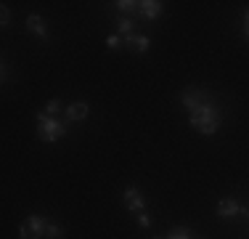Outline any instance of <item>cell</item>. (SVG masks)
I'll use <instances>...</instances> for the list:
<instances>
[{"instance_id": "6da1fadb", "label": "cell", "mask_w": 249, "mask_h": 239, "mask_svg": "<svg viewBox=\"0 0 249 239\" xmlns=\"http://www.w3.org/2000/svg\"><path fill=\"white\" fill-rule=\"evenodd\" d=\"M188 120H191V125L201 136H212L220 128L223 115H220V106L215 104V99H212L210 93H204L199 104L194 106V109H188Z\"/></svg>"}, {"instance_id": "7a4b0ae2", "label": "cell", "mask_w": 249, "mask_h": 239, "mask_svg": "<svg viewBox=\"0 0 249 239\" xmlns=\"http://www.w3.org/2000/svg\"><path fill=\"white\" fill-rule=\"evenodd\" d=\"M67 136V122H58V117H51L45 112H37V139L51 143Z\"/></svg>"}, {"instance_id": "3957f363", "label": "cell", "mask_w": 249, "mask_h": 239, "mask_svg": "<svg viewBox=\"0 0 249 239\" xmlns=\"http://www.w3.org/2000/svg\"><path fill=\"white\" fill-rule=\"evenodd\" d=\"M45 231H48V218H43V215H29L24 223H21L19 237L21 239H43Z\"/></svg>"}, {"instance_id": "277c9868", "label": "cell", "mask_w": 249, "mask_h": 239, "mask_svg": "<svg viewBox=\"0 0 249 239\" xmlns=\"http://www.w3.org/2000/svg\"><path fill=\"white\" fill-rule=\"evenodd\" d=\"M217 215H220V218H236V215H249V210L241 207L233 197H223V199L217 202Z\"/></svg>"}, {"instance_id": "5b68a950", "label": "cell", "mask_w": 249, "mask_h": 239, "mask_svg": "<svg viewBox=\"0 0 249 239\" xmlns=\"http://www.w3.org/2000/svg\"><path fill=\"white\" fill-rule=\"evenodd\" d=\"M122 199H124V205H127V210H133V213H143V207H146V197L141 194V189L138 186H127L122 191Z\"/></svg>"}, {"instance_id": "8992f818", "label": "cell", "mask_w": 249, "mask_h": 239, "mask_svg": "<svg viewBox=\"0 0 249 239\" xmlns=\"http://www.w3.org/2000/svg\"><path fill=\"white\" fill-rule=\"evenodd\" d=\"M27 27H29V32L37 35L40 40H48V27H45V19H43V16L29 14V16H27Z\"/></svg>"}, {"instance_id": "52a82bcc", "label": "cell", "mask_w": 249, "mask_h": 239, "mask_svg": "<svg viewBox=\"0 0 249 239\" xmlns=\"http://www.w3.org/2000/svg\"><path fill=\"white\" fill-rule=\"evenodd\" d=\"M88 112H90V106H88L85 101H74V104H69V109L64 112V117H67V122H77V120H85Z\"/></svg>"}, {"instance_id": "ba28073f", "label": "cell", "mask_w": 249, "mask_h": 239, "mask_svg": "<svg viewBox=\"0 0 249 239\" xmlns=\"http://www.w3.org/2000/svg\"><path fill=\"white\" fill-rule=\"evenodd\" d=\"M164 11V3H159V0H141V16L143 19H157V16H162Z\"/></svg>"}, {"instance_id": "9c48e42d", "label": "cell", "mask_w": 249, "mask_h": 239, "mask_svg": "<svg viewBox=\"0 0 249 239\" xmlns=\"http://www.w3.org/2000/svg\"><path fill=\"white\" fill-rule=\"evenodd\" d=\"M124 45L127 48H133V51H138V53H146L149 51V38L146 35H130V38H124Z\"/></svg>"}, {"instance_id": "30bf717a", "label": "cell", "mask_w": 249, "mask_h": 239, "mask_svg": "<svg viewBox=\"0 0 249 239\" xmlns=\"http://www.w3.org/2000/svg\"><path fill=\"white\" fill-rule=\"evenodd\" d=\"M133 27H135V21L130 19V16H124V19L117 21V35H120V38H130V35H133Z\"/></svg>"}, {"instance_id": "8fae6325", "label": "cell", "mask_w": 249, "mask_h": 239, "mask_svg": "<svg viewBox=\"0 0 249 239\" xmlns=\"http://www.w3.org/2000/svg\"><path fill=\"white\" fill-rule=\"evenodd\" d=\"M114 5L122 14H138L141 16V3H135V0H120V3H114Z\"/></svg>"}, {"instance_id": "7c38bea8", "label": "cell", "mask_w": 249, "mask_h": 239, "mask_svg": "<svg viewBox=\"0 0 249 239\" xmlns=\"http://www.w3.org/2000/svg\"><path fill=\"white\" fill-rule=\"evenodd\" d=\"M167 239H191V231H188L186 226H178V229H173L167 234Z\"/></svg>"}, {"instance_id": "4fadbf2b", "label": "cell", "mask_w": 249, "mask_h": 239, "mask_svg": "<svg viewBox=\"0 0 249 239\" xmlns=\"http://www.w3.org/2000/svg\"><path fill=\"white\" fill-rule=\"evenodd\" d=\"M45 237H48V239H64V229H61V226H56V223H48Z\"/></svg>"}, {"instance_id": "5bb4252c", "label": "cell", "mask_w": 249, "mask_h": 239, "mask_svg": "<svg viewBox=\"0 0 249 239\" xmlns=\"http://www.w3.org/2000/svg\"><path fill=\"white\" fill-rule=\"evenodd\" d=\"M56 112H61V101H58V99H51L48 106H45V115L56 117Z\"/></svg>"}, {"instance_id": "9a60e30c", "label": "cell", "mask_w": 249, "mask_h": 239, "mask_svg": "<svg viewBox=\"0 0 249 239\" xmlns=\"http://www.w3.org/2000/svg\"><path fill=\"white\" fill-rule=\"evenodd\" d=\"M135 220H138L141 229H149V226H151V218L146 215V210H143V213H138V218H135Z\"/></svg>"}, {"instance_id": "2e32d148", "label": "cell", "mask_w": 249, "mask_h": 239, "mask_svg": "<svg viewBox=\"0 0 249 239\" xmlns=\"http://www.w3.org/2000/svg\"><path fill=\"white\" fill-rule=\"evenodd\" d=\"M8 21H11V11H8V5H3V8H0V24L8 27Z\"/></svg>"}, {"instance_id": "e0dca14e", "label": "cell", "mask_w": 249, "mask_h": 239, "mask_svg": "<svg viewBox=\"0 0 249 239\" xmlns=\"http://www.w3.org/2000/svg\"><path fill=\"white\" fill-rule=\"evenodd\" d=\"M120 43H122L120 35H111V38H106V48H111V51H114V48H120Z\"/></svg>"}, {"instance_id": "ac0fdd59", "label": "cell", "mask_w": 249, "mask_h": 239, "mask_svg": "<svg viewBox=\"0 0 249 239\" xmlns=\"http://www.w3.org/2000/svg\"><path fill=\"white\" fill-rule=\"evenodd\" d=\"M244 38L249 40V8L244 11Z\"/></svg>"}]
</instances>
